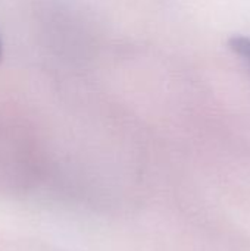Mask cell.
Masks as SVG:
<instances>
[{
    "mask_svg": "<svg viewBox=\"0 0 250 251\" xmlns=\"http://www.w3.org/2000/svg\"><path fill=\"white\" fill-rule=\"evenodd\" d=\"M228 47L233 50L250 69V37L249 35H234L228 40Z\"/></svg>",
    "mask_w": 250,
    "mask_h": 251,
    "instance_id": "cell-1",
    "label": "cell"
},
{
    "mask_svg": "<svg viewBox=\"0 0 250 251\" xmlns=\"http://www.w3.org/2000/svg\"><path fill=\"white\" fill-rule=\"evenodd\" d=\"M3 57V44H1V40H0V60Z\"/></svg>",
    "mask_w": 250,
    "mask_h": 251,
    "instance_id": "cell-2",
    "label": "cell"
}]
</instances>
